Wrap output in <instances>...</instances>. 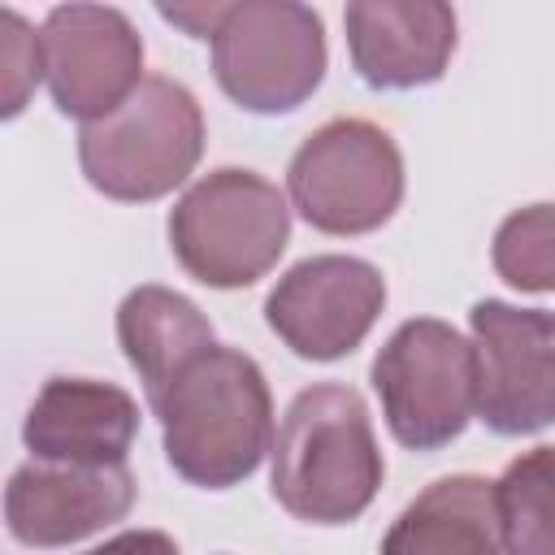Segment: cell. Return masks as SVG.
<instances>
[{
    "label": "cell",
    "mask_w": 555,
    "mask_h": 555,
    "mask_svg": "<svg viewBox=\"0 0 555 555\" xmlns=\"http://www.w3.org/2000/svg\"><path fill=\"white\" fill-rule=\"evenodd\" d=\"M230 0H195V4H160V17L173 22L178 30H186L191 39H212L217 26L225 22Z\"/></svg>",
    "instance_id": "19"
},
{
    "label": "cell",
    "mask_w": 555,
    "mask_h": 555,
    "mask_svg": "<svg viewBox=\"0 0 555 555\" xmlns=\"http://www.w3.org/2000/svg\"><path fill=\"white\" fill-rule=\"evenodd\" d=\"M477 416L503 438L555 425V312L481 299L468 312Z\"/></svg>",
    "instance_id": "8"
},
{
    "label": "cell",
    "mask_w": 555,
    "mask_h": 555,
    "mask_svg": "<svg viewBox=\"0 0 555 555\" xmlns=\"http://www.w3.org/2000/svg\"><path fill=\"white\" fill-rule=\"evenodd\" d=\"M291 243V199L256 169H212L186 186L169 212L178 264L212 286L238 291L260 282Z\"/></svg>",
    "instance_id": "3"
},
{
    "label": "cell",
    "mask_w": 555,
    "mask_h": 555,
    "mask_svg": "<svg viewBox=\"0 0 555 555\" xmlns=\"http://www.w3.org/2000/svg\"><path fill=\"white\" fill-rule=\"evenodd\" d=\"M134 507V473L126 464H52L30 460L4 486V525L22 546L82 542Z\"/></svg>",
    "instance_id": "11"
},
{
    "label": "cell",
    "mask_w": 555,
    "mask_h": 555,
    "mask_svg": "<svg viewBox=\"0 0 555 555\" xmlns=\"http://www.w3.org/2000/svg\"><path fill=\"white\" fill-rule=\"evenodd\" d=\"M377 555H503L494 481L473 473L429 481L395 516Z\"/></svg>",
    "instance_id": "14"
},
{
    "label": "cell",
    "mask_w": 555,
    "mask_h": 555,
    "mask_svg": "<svg viewBox=\"0 0 555 555\" xmlns=\"http://www.w3.org/2000/svg\"><path fill=\"white\" fill-rule=\"evenodd\" d=\"M169 468L199 490L247 481L273 451V395L260 364L238 347H208L156 399Z\"/></svg>",
    "instance_id": "1"
},
{
    "label": "cell",
    "mask_w": 555,
    "mask_h": 555,
    "mask_svg": "<svg viewBox=\"0 0 555 555\" xmlns=\"http://www.w3.org/2000/svg\"><path fill=\"white\" fill-rule=\"evenodd\" d=\"M134 434V395L91 377H48L22 421L30 460L52 464H126Z\"/></svg>",
    "instance_id": "13"
},
{
    "label": "cell",
    "mask_w": 555,
    "mask_h": 555,
    "mask_svg": "<svg viewBox=\"0 0 555 555\" xmlns=\"http://www.w3.org/2000/svg\"><path fill=\"white\" fill-rule=\"evenodd\" d=\"M43 78V39L17 9H0V91L4 117H17Z\"/></svg>",
    "instance_id": "18"
},
{
    "label": "cell",
    "mask_w": 555,
    "mask_h": 555,
    "mask_svg": "<svg viewBox=\"0 0 555 555\" xmlns=\"http://www.w3.org/2000/svg\"><path fill=\"white\" fill-rule=\"evenodd\" d=\"M382 477L373 421L351 386L321 382L291 399L269 451V490L295 520L347 525L369 512Z\"/></svg>",
    "instance_id": "2"
},
{
    "label": "cell",
    "mask_w": 555,
    "mask_h": 555,
    "mask_svg": "<svg viewBox=\"0 0 555 555\" xmlns=\"http://www.w3.org/2000/svg\"><path fill=\"white\" fill-rule=\"evenodd\" d=\"M343 26L351 65L373 91L429 87L455 52V13L442 0H351Z\"/></svg>",
    "instance_id": "12"
},
{
    "label": "cell",
    "mask_w": 555,
    "mask_h": 555,
    "mask_svg": "<svg viewBox=\"0 0 555 555\" xmlns=\"http://www.w3.org/2000/svg\"><path fill=\"white\" fill-rule=\"evenodd\" d=\"M82 555H182V551L160 529H126V533H117V538H108Z\"/></svg>",
    "instance_id": "20"
},
{
    "label": "cell",
    "mask_w": 555,
    "mask_h": 555,
    "mask_svg": "<svg viewBox=\"0 0 555 555\" xmlns=\"http://www.w3.org/2000/svg\"><path fill=\"white\" fill-rule=\"evenodd\" d=\"M199 156V100L165 74H147L121 108L78 130V165L87 182L121 204H147L169 195L195 173Z\"/></svg>",
    "instance_id": "4"
},
{
    "label": "cell",
    "mask_w": 555,
    "mask_h": 555,
    "mask_svg": "<svg viewBox=\"0 0 555 555\" xmlns=\"http://www.w3.org/2000/svg\"><path fill=\"white\" fill-rule=\"evenodd\" d=\"M494 273L529 295L555 291V204H525L507 212L490 247Z\"/></svg>",
    "instance_id": "17"
},
{
    "label": "cell",
    "mask_w": 555,
    "mask_h": 555,
    "mask_svg": "<svg viewBox=\"0 0 555 555\" xmlns=\"http://www.w3.org/2000/svg\"><path fill=\"white\" fill-rule=\"evenodd\" d=\"M217 87L247 113H295L325 78V26L299 0H234L217 26Z\"/></svg>",
    "instance_id": "7"
},
{
    "label": "cell",
    "mask_w": 555,
    "mask_h": 555,
    "mask_svg": "<svg viewBox=\"0 0 555 555\" xmlns=\"http://www.w3.org/2000/svg\"><path fill=\"white\" fill-rule=\"evenodd\" d=\"M117 343L152 403L191 360L217 347V334L186 295L169 286H134L117 304Z\"/></svg>",
    "instance_id": "15"
},
{
    "label": "cell",
    "mask_w": 555,
    "mask_h": 555,
    "mask_svg": "<svg viewBox=\"0 0 555 555\" xmlns=\"http://www.w3.org/2000/svg\"><path fill=\"white\" fill-rule=\"evenodd\" d=\"M286 195L321 234H373L403 204L399 143L364 117H334L295 147Z\"/></svg>",
    "instance_id": "6"
},
{
    "label": "cell",
    "mask_w": 555,
    "mask_h": 555,
    "mask_svg": "<svg viewBox=\"0 0 555 555\" xmlns=\"http://www.w3.org/2000/svg\"><path fill=\"white\" fill-rule=\"evenodd\" d=\"M503 555H555V447L516 455L494 481Z\"/></svg>",
    "instance_id": "16"
},
{
    "label": "cell",
    "mask_w": 555,
    "mask_h": 555,
    "mask_svg": "<svg viewBox=\"0 0 555 555\" xmlns=\"http://www.w3.org/2000/svg\"><path fill=\"white\" fill-rule=\"evenodd\" d=\"M39 39L52 104L82 126L108 117L143 87V39L121 9L56 4Z\"/></svg>",
    "instance_id": "10"
},
{
    "label": "cell",
    "mask_w": 555,
    "mask_h": 555,
    "mask_svg": "<svg viewBox=\"0 0 555 555\" xmlns=\"http://www.w3.org/2000/svg\"><path fill=\"white\" fill-rule=\"evenodd\" d=\"M369 377L386 429L408 451H438L477 416L473 343L438 317L403 321L373 356Z\"/></svg>",
    "instance_id": "5"
},
{
    "label": "cell",
    "mask_w": 555,
    "mask_h": 555,
    "mask_svg": "<svg viewBox=\"0 0 555 555\" xmlns=\"http://www.w3.org/2000/svg\"><path fill=\"white\" fill-rule=\"evenodd\" d=\"M386 308V278L360 256H308L278 278L264 299L269 330L299 360L351 356Z\"/></svg>",
    "instance_id": "9"
}]
</instances>
